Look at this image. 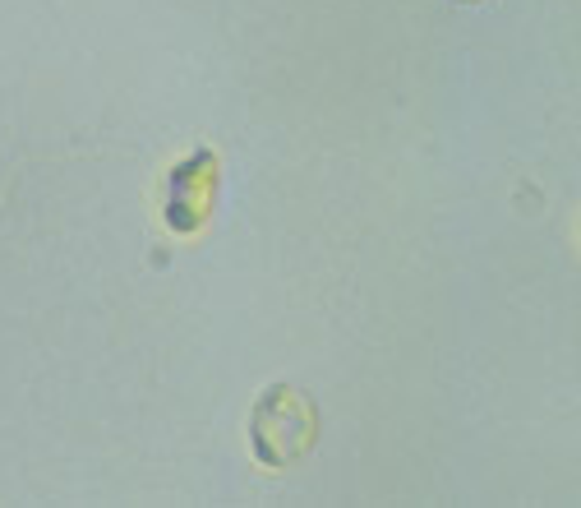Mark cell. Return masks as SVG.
Masks as SVG:
<instances>
[{
    "label": "cell",
    "instance_id": "6da1fadb",
    "mask_svg": "<svg viewBox=\"0 0 581 508\" xmlns=\"http://www.w3.org/2000/svg\"><path fill=\"white\" fill-rule=\"evenodd\" d=\"M319 435V416L314 402L291 384H277L268 393H259L254 416H249V448L259 467H291L314 448Z\"/></svg>",
    "mask_w": 581,
    "mask_h": 508
},
{
    "label": "cell",
    "instance_id": "7a4b0ae2",
    "mask_svg": "<svg viewBox=\"0 0 581 508\" xmlns=\"http://www.w3.org/2000/svg\"><path fill=\"white\" fill-rule=\"evenodd\" d=\"M217 199V153L199 148L185 162L166 171V194H162V218L176 236H194L208 222Z\"/></svg>",
    "mask_w": 581,
    "mask_h": 508
}]
</instances>
